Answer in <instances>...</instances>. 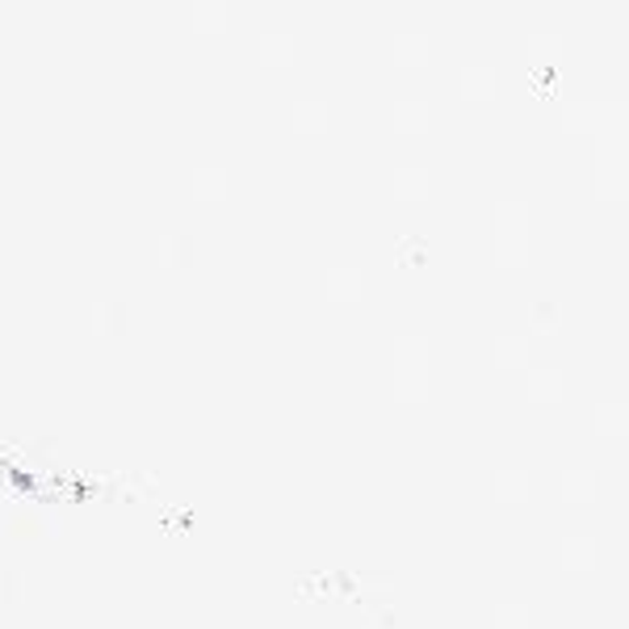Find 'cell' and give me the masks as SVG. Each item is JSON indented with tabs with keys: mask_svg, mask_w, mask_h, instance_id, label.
I'll list each match as a JSON object with an SVG mask.
<instances>
[{
	"mask_svg": "<svg viewBox=\"0 0 629 629\" xmlns=\"http://www.w3.org/2000/svg\"><path fill=\"white\" fill-rule=\"evenodd\" d=\"M0 474H4V483L18 491V495H43V479H38V474H30L25 467H9V462H4Z\"/></svg>",
	"mask_w": 629,
	"mask_h": 629,
	"instance_id": "6da1fadb",
	"label": "cell"
}]
</instances>
